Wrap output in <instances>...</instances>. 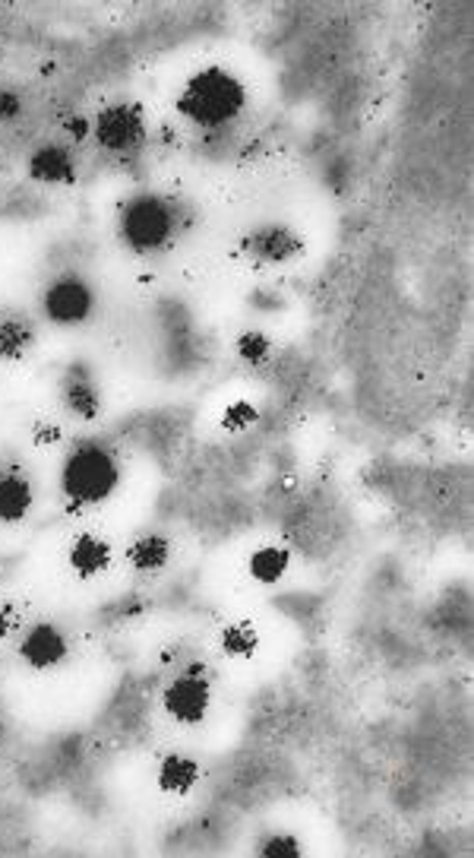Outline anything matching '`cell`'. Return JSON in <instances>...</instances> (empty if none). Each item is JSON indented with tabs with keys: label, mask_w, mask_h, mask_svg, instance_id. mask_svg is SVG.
I'll use <instances>...</instances> for the list:
<instances>
[{
	"label": "cell",
	"mask_w": 474,
	"mask_h": 858,
	"mask_svg": "<svg viewBox=\"0 0 474 858\" xmlns=\"http://www.w3.org/2000/svg\"><path fill=\"white\" fill-rule=\"evenodd\" d=\"M26 172L38 184H73L77 181V156L63 144H42L32 149Z\"/></svg>",
	"instance_id": "cell-10"
},
{
	"label": "cell",
	"mask_w": 474,
	"mask_h": 858,
	"mask_svg": "<svg viewBox=\"0 0 474 858\" xmlns=\"http://www.w3.org/2000/svg\"><path fill=\"white\" fill-rule=\"evenodd\" d=\"M23 95L13 87H0V124H13L23 117Z\"/></svg>",
	"instance_id": "cell-21"
},
{
	"label": "cell",
	"mask_w": 474,
	"mask_h": 858,
	"mask_svg": "<svg viewBox=\"0 0 474 858\" xmlns=\"http://www.w3.org/2000/svg\"><path fill=\"white\" fill-rule=\"evenodd\" d=\"M256 419H259V412H256V405L253 402H231L228 409H224L222 415V425L224 431H234V434H241V431H247L251 425H256Z\"/></svg>",
	"instance_id": "cell-20"
},
{
	"label": "cell",
	"mask_w": 474,
	"mask_h": 858,
	"mask_svg": "<svg viewBox=\"0 0 474 858\" xmlns=\"http://www.w3.org/2000/svg\"><path fill=\"white\" fill-rule=\"evenodd\" d=\"M35 507V485L20 469H0V526L23 523Z\"/></svg>",
	"instance_id": "cell-11"
},
{
	"label": "cell",
	"mask_w": 474,
	"mask_h": 858,
	"mask_svg": "<svg viewBox=\"0 0 474 858\" xmlns=\"http://www.w3.org/2000/svg\"><path fill=\"white\" fill-rule=\"evenodd\" d=\"M13 628H16V611H13L10 605H0V640L10 637Z\"/></svg>",
	"instance_id": "cell-23"
},
{
	"label": "cell",
	"mask_w": 474,
	"mask_h": 858,
	"mask_svg": "<svg viewBox=\"0 0 474 858\" xmlns=\"http://www.w3.org/2000/svg\"><path fill=\"white\" fill-rule=\"evenodd\" d=\"M124 558L137 573H159L171 564V542L162 533H146L130 542Z\"/></svg>",
	"instance_id": "cell-15"
},
{
	"label": "cell",
	"mask_w": 474,
	"mask_h": 858,
	"mask_svg": "<svg viewBox=\"0 0 474 858\" xmlns=\"http://www.w3.org/2000/svg\"><path fill=\"white\" fill-rule=\"evenodd\" d=\"M112 545H108V539L95 536V533H80V536L70 542V548H67V564H70V571L77 573L80 580L102 576V573L112 568Z\"/></svg>",
	"instance_id": "cell-12"
},
{
	"label": "cell",
	"mask_w": 474,
	"mask_h": 858,
	"mask_svg": "<svg viewBox=\"0 0 474 858\" xmlns=\"http://www.w3.org/2000/svg\"><path fill=\"white\" fill-rule=\"evenodd\" d=\"M256 647H259V633H256L251 621H234V625H228L222 630L224 656L247 659L256 653Z\"/></svg>",
	"instance_id": "cell-17"
},
{
	"label": "cell",
	"mask_w": 474,
	"mask_h": 858,
	"mask_svg": "<svg viewBox=\"0 0 474 858\" xmlns=\"http://www.w3.org/2000/svg\"><path fill=\"white\" fill-rule=\"evenodd\" d=\"M20 656L28 668L35 672H51L57 665H63L70 656V637L51 621H38L23 633L20 640Z\"/></svg>",
	"instance_id": "cell-9"
},
{
	"label": "cell",
	"mask_w": 474,
	"mask_h": 858,
	"mask_svg": "<svg viewBox=\"0 0 474 858\" xmlns=\"http://www.w3.org/2000/svg\"><path fill=\"white\" fill-rule=\"evenodd\" d=\"M190 226V213L177 197L140 191L127 197L117 213V238L137 258H159L177 244Z\"/></svg>",
	"instance_id": "cell-1"
},
{
	"label": "cell",
	"mask_w": 474,
	"mask_h": 858,
	"mask_svg": "<svg viewBox=\"0 0 474 858\" xmlns=\"http://www.w3.org/2000/svg\"><path fill=\"white\" fill-rule=\"evenodd\" d=\"M35 323L20 314H0V362H20L35 348Z\"/></svg>",
	"instance_id": "cell-13"
},
{
	"label": "cell",
	"mask_w": 474,
	"mask_h": 858,
	"mask_svg": "<svg viewBox=\"0 0 474 858\" xmlns=\"http://www.w3.org/2000/svg\"><path fill=\"white\" fill-rule=\"evenodd\" d=\"M259 856L298 858V856H304V846H301L294 836H288V833H273V836H266V839H263V846H259Z\"/></svg>",
	"instance_id": "cell-19"
},
{
	"label": "cell",
	"mask_w": 474,
	"mask_h": 858,
	"mask_svg": "<svg viewBox=\"0 0 474 858\" xmlns=\"http://www.w3.org/2000/svg\"><path fill=\"white\" fill-rule=\"evenodd\" d=\"M60 402L63 409L80 419V422H95L102 419L105 412V397H102V387L95 380V374L83 362H73L67 371L60 374Z\"/></svg>",
	"instance_id": "cell-8"
},
{
	"label": "cell",
	"mask_w": 474,
	"mask_h": 858,
	"mask_svg": "<svg viewBox=\"0 0 474 858\" xmlns=\"http://www.w3.org/2000/svg\"><path fill=\"white\" fill-rule=\"evenodd\" d=\"M63 130H67V137H70V140L83 144L85 137H92V121L83 115L67 117V121H63Z\"/></svg>",
	"instance_id": "cell-22"
},
{
	"label": "cell",
	"mask_w": 474,
	"mask_h": 858,
	"mask_svg": "<svg viewBox=\"0 0 474 858\" xmlns=\"http://www.w3.org/2000/svg\"><path fill=\"white\" fill-rule=\"evenodd\" d=\"M247 83L222 64H206L194 70L174 95L177 115L199 130H222L234 124L247 112Z\"/></svg>",
	"instance_id": "cell-2"
},
{
	"label": "cell",
	"mask_w": 474,
	"mask_h": 858,
	"mask_svg": "<svg viewBox=\"0 0 474 858\" xmlns=\"http://www.w3.org/2000/svg\"><path fill=\"white\" fill-rule=\"evenodd\" d=\"M124 466L108 444L80 441L60 466V491L73 507H99L120 488Z\"/></svg>",
	"instance_id": "cell-3"
},
{
	"label": "cell",
	"mask_w": 474,
	"mask_h": 858,
	"mask_svg": "<svg viewBox=\"0 0 474 858\" xmlns=\"http://www.w3.org/2000/svg\"><path fill=\"white\" fill-rule=\"evenodd\" d=\"M92 140L112 156H137L149 140V124L140 105L112 102L92 117Z\"/></svg>",
	"instance_id": "cell-4"
},
{
	"label": "cell",
	"mask_w": 474,
	"mask_h": 858,
	"mask_svg": "<svg viewBox=\"0 0 474 858\" xmlns=\"http://www.w3.org/2000/svg\"><path fill=\"white\" fill-rule=\"evenodd\" d=\"M234 352H238V358H241L244 365L259 368V365H266V362L273 358V340H269L266 333H259V330H244V333L238 336Z\"/></svg>",
	"instance_id": "cell-18"
},
{
	"label": "cell",
	"mask_w": 474,
	"mask_h": 858,
	"mask_svg": "<svg viewBox=\"0 0 474 858\" xmlns=\"http://www.w3.org/2000/svg\"><path fill=\"white\" fill-rule=\"evenodd\" d=\"M32 437H35V444H42V447H45V444H57V441H60V428H57V425H38Z\"/></svg>",
	"instance_id": "cell-24"
},
{
	"label": "cell",
	"mask_w": 474,
	"mask_h": 858,
	"mask_svg": "<svg viewBox=\"0 0 474 858\" xmlns=\"http://www.w3.org/2000/svg\"><path fill=\"white\" fill-rule=\"evenodd\" d=\"M199 776H203L199 764H196L194 757H187V754H167V757H162L159 773H155L159 789L167 792V796H187V792H194Z\"/></svg>",
	"instance_id": "cell-14"
},
{
	"label": "cell",
	"mask_w": 474,
	"mask_h": 858,
	"mask_svg": "<svg viewBox=\"0 0 474 858\" xmlns=\"http://www.w3.org/2000/svg\"><path fill=\"white\" fill-rule=\"evenodd\" d=\"M99 308V295L80 273H63L42 291V314L55 327H83Z\"/></svg>",
	"instance_id": "cell-5"
},
{
	"label": "cell",
	"mask_w": 474,
	"mask_h": 858,
	"mask_svg": "<svg viewBox=\"0 0 474 858\" xmlns=\"http://www.w3.org/2000/svg\"><path fill=\"white\" fill-rule=\"evenodd\" d=\"M304 238L285 222H266L256 226L241 238V254L253 263H266V266H279L288 260H298L304 254Z\"/></svg>",
	"instance_id": "cell-7"
},
{
	"label": "cell",
	"mask_w": 474,
	"mask_h": 858,
	"mask_svg": "<svg viewBox=\"0 0 474 858\" xmlns=\"http://www.w3.org/2000/svg\"><path fill=\"white\" fill-rule=\"evenodd\" d=\"M288 564H291V551L281 548V545H259L251 551V561H247V571L256 583L263 586H273L279 583L281 576L288 573Z\"/></svg>",
	"instance_id": "cell-16"
},
{
	"label": "cell",
	"mask_w": 474,
	"mask_h": 858,
	"mask_svg": "<svg viewBox=\"0 0 474 858\" xmlns=\"http://www.w3.org/2000/svg\"><path fill=\"white\" fill-rule=\"evenodd\" d=\"M162 707L177 725H199L212 710V685H209L206 672L199 665L181 672L162 690Z\"/></svg>",
	"instance_id": "cell-6"
}]
</instances>
